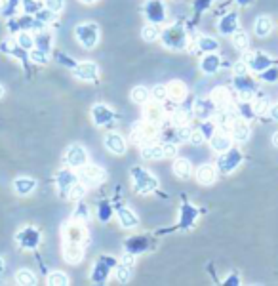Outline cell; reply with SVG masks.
I'll list each match as a JSON object with an SVG mask.
<instances>
[{
  "mask_svg": "<svg viewBox=\"0 0 278 286\" xmlns=\"http://www.w3.org/2000/svg\"><path fill=\"white\" fill-rule=\"evenodd\" d=\"M112 267H114V260H112V258H101V260L96 263L94 271H92V280L105 282V278L109 277V273H111Z\"/></svg>",
  "mask_w": 278,
  "mask_h": 286,
  "instance_id": "obj_7",
  "label": "cell"
},
{
  "mask_svg": "<svg viewBox=\"0 0 278 286\" xmlns=\"http://www.w3.org/2000/svg\"><path fill=\"white\" fill-rule=\"evenodd\" d=\"M80 2H84V4H92V2H96V0H80Z\"/></svg>",
  "mask_w": 278,
  "mask_h": 286,
  "instance_id": "obj_59",
  "label": "cell"
},
{
  "mask_svg": "<svg viewBox=\"0 0 278 286\" xmlns=\"http://www.w3.org/2000/svg\"><path fill=\"white\" fill-rule=\"evenodd\" d=\"M74 34L84 48H94L99 40V27L96 23H82L74 29Z\"/></svg>",
  "mask_w": 278,
  "mask_h": 286,
  "instance_id": "obj_2",
  "label": "cell"
},
{
  "mask_svg": "<svg viewBox=\"0 0 278 286\" xmlns=\"http://www.w3.org/2000/svg\"><path fill=\"white\" fill-rule=\"evenodd\" d=\"M8 12V0H0V14Z\"/></svg>",
  "mask_w": 278,
  "mask_h": 286,
  "instance_id": "obj_55",
  "label": "cell"
},
{
  "mask_svg": "<svg viewBox=\"0 0 278 286\" xmlns=\"http://www.w3.org/2000/svg\"><path fill=\"white\" fill-rule=\"evenodd\" d=\"M16 240L21 248H25V250H32V248L40 242V235H38V231L36 229L27 227V229H23L21 233H17Z\"/></svg>",
  "mask_w": 278,
  "mask_h": 286,
  "instance_id": "obj_6",
  "label": "cell"
},
{
  "mask_svg": "<svg viewBox=\"0 0 278 286\" xmlns=\"http://www.w3.org/2000/svg\"><path fill=\"white\" fill-rule=\"evenodd\" d=\"M141 34H143V39L147 40V42H154V40L158 39V29L154 27V25H147V27H143V31H141Z\"/></svg>",
  "mask_w": 278,
  "mask_h": 286,
  "instance_id": "obj_38",
  "label": "cell"
},
{
  "mask_svg": "<svg viewBox=\"0 0 278 286\" xmlns=\"http://www.w3.org/2000/svg\"><path fill=\"white\" fill-rule=\"evenodd\" d=\"M74 216H76V218H78V216H82L80 220H86V218H88V210H86V206H82V204H80V208H76V212H74Z\"/></svg>",
  "mask_w": 278,
  "mask_h": 286,
  "instance_id": "obj_52",
  "label": "cell"
},
{
  "mask_svg": "<svg viewBox=\"0 0 278 286\" xmlns=\"http://www.w3.org/2000/svg\"><path fill=\"white\" fill-rule=\"evenodd\" d=\"M219 48V44H217V40L215 39H210V37H202V39L198 40V50H202V52H215Z\"/></svg>",
  "mask_w": 278,
  "mask_h": 286,
  "instance_id": "obj_29",
  "label": "cell"
},
{
  "mask_svg": "<svg viewBox=\"0 0 278 286\" xmlns=\"http://www.w3.org/2000/svg\"><path fill=\"white\" fill-rule=\"evenodd\" d=\"M212 147H214L215 151L225 153L227 149H230V139L223 132L221 134H214L212 135Z\"/></svg>",
  "mask_w": 278,
  "mask_h": 286,
  "instance_id": "obj_23",
  "label": "cell"
},
{
  "mask_svg": "<svg viewBox=\"0 0 278 286\" xmlns=\"http://www.w3.org/2000/svg\"><path fill=\"white\" fill-rule=\"evenodd\" d=\"M141 155H143V159H164V153H162L160 145H143Z\"/></svg>",
  "mask_w": 278,
  "mask_h": 286,
  "instance_id": "obj_27",
  "label": "cell"
},
{
  "mask_svg": "<svg viewBox=\"0 0 278 286\" xmlns=\"http://www.w3.org/2000/svg\"><path fill=\"white\" fill-rule=\"evenodd\" d=\"M17 282H19V284H25V286H32L36 280H34V275H32L31 271L21 269L19 273H17Z\"/></svg>",
  "mask_w": 278,
  "mask_h": 286,
  "instance_id": "obj_35",
  "label": "cell"
},
{
  "mask_svg": "<svg viewBox=\"0 0 278 286\" xmlns=\"http://www.w3.org/2000/svg\"><path fill=\"white\" fill-rule=\"evenodd\" d=\"M105 147L114 155H122L126 151V141L120 134H109L105 137Z\"/></svg>",
  "mask_w": 278,
  "mask_h": 286,
  "instance_id": "obj_12",
  "label": "cell"
},
{
  "mask_svg": "<svg viewBox=\"0 0 278 286\" xmlns=\"http://www.w3.org/2000/svg\"><path fill=\"white\" fill-rule=\"evenodd\" d=\"M76 182H78V180H76V175L72 174L71 170H61V172L57 174V187H59V193H61L63 197L69 195V189H71Z\"/></svg>",
  "mask_w": 278,
  "mask_h": 286,
  "instance_id": "obj_11",
  "label": "cell"
},
{
  "mask_svg": "<svg viewBox=\"0 0 278 286\" xmlns=\"http://www.w3.org/2000/svg\"><path fill=\"white\" fill-rule=\"evenodd\" d=\"M118 216H120V223H122L124 227H135L137 222H139V220L135 218L134 212H132V210H128V208H120Z\"/></svg>",
  "mask_w": 278,
  "mask_h": 286,
  "instance_id": "obj_26",
  "label": "cell"
},
{
  "mask_svg": "<svg viewBox=\"0 0 278 286\" xmlns=\"http://www.w3.org/2000/svg\"><path fill=\"white\" fill-rule=\"evenodd\" d=\"M162 40H164L166 46L174 48V50H183V46L187 44V34H185V31H183L179 25H175L172 29L164 31Z\"/></svg>",
  "mask_w": 278,
  "mask_h": 286,
  "instance_id": "obj_3",
  "label": "cell"
},
{
  "mask_svg": "<svg viewBox=\"0 0 278 286\" xmlns=\"http://www.w3.org/2000/svg\"><path fill=\"white\" fill-rule=\"evenodd\" d=\"M132 265H126V263H122L118 269H116V278H118L120 282H128L130 278H132Z\"/></svg>",
  "mask_w": 278,
  "mask_h": 286,
  "instance_id": "obj_36",
  "label": "cell"
},
{
  "mask_svg": "<svg viewBox=\"0 0 278 286\" xmlns=\"http://www.w3.org/2000/svg\"><path fill=\"white\" fill-rule=\"evenodd\" d=\"M132 99H134L135 103H147V99H149V92H147V88L143 86H137L132 90Z\"/></svg>",
  "mask_w": 278,
  "mask_h": 286,
  "instance_id": "obj_31",
  "label": "cell"
},
{
  "mask_svg": "<svg viewBox=\"0 0 278 286\" xmlns=\"http://www.w3.org/2000/svg\"><path fill=\"white\" fill-rule=\"evenodd\" d=\"M36 187V182L34 180H29V177H17L16 182H14V189L19 193V195H29L32 193Z\"/></svg>",
  "mask_w": 278,
  "mask_h": 286,
  "instance_id": "obj_20",
  "label": "cell"
},
{
  "mask_svg": "<svg viewBox=\"0 0 278 286\" xmlns=\"http://www.w3.org/2000/svg\"><path fill=\"white\" fill-rule=\"evenodd\" d=\"M92 117H94V122H96L97 126H109L114 122V113L111 109H107L105 105H96L94 109H92Z\"/></svg>",
  "mask_w": 278,
  "mask_h": 286,
  "instance_id": "obj_10",
  "label": "cell"
},
{
  "mask_svg": "<svg viewBox=\"0 0 278 286\" xmlns=\"http://www.w3.org/2000/svg\"><path fill=\"white\" fill-rule=\"evenodd\" d=\"M179 130H177V139L179 141H191V134L192 130H189L187 126H177Z\"/></svg>",
  "mask_w": 278,
  "mask_h": 286,
  "instance_id": "obj_44",
  "label": "cell"
},
{
  "mask_svg": "<svg viewBox=\"0 0 278 286\" xmlns=\"http://www.w3.org/2000/svg\"><path fill=\"white\" fill-rule=\"evenodd\" d=\"M240 153L236 151V149H227L225 151V155L223 157H219V170L221 172H225V174H229V172H232L234 168L239 166V162H240Z\"/></svg>",
  "mask_w": 278,
  "mask_h": 286,
  "instance_id": "obj_9",
  "label": "cell"
},
{
  "mask_svg": "<svg viewBox=\"0 0 278 286\" xmlns=\"http://www.w3.org/2000/svg\"><path fill=\"white\" fill-rule=\"evenodd\" d=\"M196 216H198V210H194L191 204H185V206H183V210H181V218H183L181 225L185 227V229H189Z\"/></svg>",
  "mask_w": 278,
  "mask_h": 286,
  "instance_id": "obj_22",
  "label": "cell"
},
{
  "mask_svg": "<svg viewBox=\"0 0 278 286\" xmlns=\"http://www.w3.org/2000/svg\"><path fill=\"white\" fill-rule=\"evenodd\" d=\"M48 284L52 286H65L69 284V278H67V275L65 273H59V271H56V273H52L48 277Z\"/></svg>",
  "mask_w": 278,
  "mask_h": 286,
  "instance_id": "obj_33",
  "label": "cell"
},
{
  "mask_svg": "<svg viewBox=\"0 0 278 286\" xmlns=\"http://www.w3.org/2000/svg\"><path fill=\"white\" fill-rule=\"evenodd\" d=\"M270 29H272V23H270L269 17H257V21H255V34L259 37V39H263V37H267L270 32Z\"/></svg>",
  "mask_w": 278,
  "mask_h": 286,
  "instance_id": "obj_25",
  "label": "cell"
},
{
  "mask_svg": "<svg viewBox=\"0 0 278 286\" xmlns=\"http://www.w3.org/2000/svg\"><path fill=\"white\" fill-rule=\"evenodd\" d=\"M31 59L32 61H36V63H46V61H48L42 50H34V52L31 54Z\"/></svg>",
  "mask_w": 278,
  "mask_h": 286,
  "instance_id": "obj_47",
  "label": "cell"
},
{
  "mask_svg": "<svg viewBox=\"0 0 278 286\" xmlns=\"http://www.w3.org/2000/svg\"><path fill=\"white\" fill-rule=\"evenodd\" d=\"M261 79L267 80V82H274L278 79V69H265V71H261Z\"/></svg>",
  "mask_w": 278,
  "mask_h": 286,
  "instance_id": "obj_46",
  "label": "cell"
},
{
  "mask_svg": "<svg viewBox=\"0 0 278 286\" xmlns=\"http://www.w3.org/2000/svg\"><path fill=\"white\" fill-rule=\"evenodd\" d=\"M236 2H239L240 6H250L252 4V0H236Z\"/></svg>",
  "mask_w": 278,
  "mask_h": 286,
  "instance_id": "obj_56",
  "label": "cell"
},
{
  "mask_svg": "<svg viewBox=\"0 0 278 286\" xmlns=\"http://www.w3.org/2000/svg\"><path fill=\"white\" fill-rule=\"evenodd\" d=\"M252 109H254V113H261V115H263V113H267L270 109V107H269V99H267V97H257Z\"/></svg>",
  "mask_w": 278,
  "mask_h": 286,
  "instance_id": "obj_41",
  "label": "cell"
},
{
  "mask_svg": "<svg viewBox=\"0 0 278 286\" xmlns=\"http://www.w3.org/2000/svg\"><path fill=\"white\" fill-rule=\"evenodd\" d=\"M2 95H4V88L0 86V97H2Z\"/></svg>",
  "mask_w": 278,
  "mask_h": 286,
  "instance_id": "obj_60",
  "label": "cell"
},
{
  "mask_svg": "<svg viewBox=\"0 0 278 286\" xmlns=\"http://www.w3.org/2000/svg\"><path fill=\"white\" fill-rule=\"evenodd\" d=\"M65 238H67V242H78L80 244V238H82V229L80 227H72V225H67L65 227Z\"/></svg>",
  "mask_w": 278,
  "mask_h": 286,
  "instance_id": "obj_30",
  "label": "cell"
},
{
  "mask_svg": "<svg viewBox=\"0 0 278 286\" xmlns=\"http://www.w3.org/2000/svg\"><path fill=\"white\" fill-rule=\"evenodd\" d=\"M84 193H86V189H84V183L76 182L71 187V189H69V195H67V197H69L71 200H80L82 197H84Z\"/></svg>",
  "mask_w": 278,
  "mask_h": 286,
  "instance_id": "obj_34",
  "label": "cell"
},
{
  "mask_svg": "<svg viewBox=\"0 0 278 286\" xmlns=\"http://www.w3.org/2000/svg\"><path fill=\"white\" fill-rule=\"evenodd\" d=\"M185 94H187V88H185V84L179 82V80H174V82L168 86V95H172L174 99H181V97H185Z\"/></svg>",
  "mask_w": 278,
  "mask_h": 286,
  "instance_id": "obj_28",
  "label": "cell"
},
{
  "mask_svg": "<svg viewBox=\"0 0 278 286\" xmlns=\"http://www.w3.org/2000/svg\"><path fill=\"white\" fill-rule=\"evenodd\" d=\"M244 61H246V65H250V67L257 73H261L270 67V59L265 56V54H261V52H250V54L244 56Z\"/></svg>",
  "mask_w": 278,
  "mask_h": 286,
  "instance_id": "obj_8",
  "label": "cell"
},
{
  "mask_svg": "<svg viewBox=\"0 0 278 286\" xmlns=\"http://www.w3.org/2000/svg\"><path fill=\"white\" fill-rule=\"evenodd\" d=\"M269 113H270V117H272V119L278 120V103H276V105H272V107L269 109Z\"/></svg>",
  "mask_w": 278,
  "mask_h": 286,
  "instance_id": "obj_54",
  "label": "cell"
},
{
  "mask_svg": "<svg viewBox=\"0 0 278 286\" xmlns=\"http://www.w3.org/2000/svg\"><path fill=\"white\" fill-rule=\"evenodd\" d=\"M122 262L126 263V265H134V254H132V252H126L124 258H122Z\"/></svg>",
  "mask_w": 278,
  "mask_h": 286,
  "instance_id": "obj_53",
  "label": "cell"
},
{
  "mask_svg": "<svg viewBox=\"0 0 278 286\" xmlns=\"http://www.w3.org/2000/svg\"><path fill=\"white\" fill-rule=\"evenodd\" d=\"M191 119V113L189 111H185V109H179V111H175L174 113V124L175 126H185V122Z\"/></svg>",
  "mask_w": 278,
  "mask_h": 286,
  "instance_id": "obj_39",
  "label": "cell"
},
{
  "mask_svg": "<svg viewBox=\"0 0 278 286\" xmlns=\"http://www.w3.org/2000/svg\"><path fill=\"white\" fill-rule=\"evenodd\" d=\"M232 137L236 141H246L250 137V126L244 119H236L232 122Z\"/></svg>",
  "mask_w": 278,
  "mask_h": 286,
  "instance_id": "obj_15",
  "label": "cell"
},
{
  "mask_svg": "<svg viewBox=\"0 0 278 286\" xmlns=\"http://www.w3.org/2000/svg\"><path fill=\"white\" fill-rule=\"evenodd\" d=\"M44 4H46V10L57 14V12H61V10H63L65 0H44Z\"/></svg>",
  "mask_w": 278,
  "mask_h": 286,
  "instance_id": "obj_42",
  "label": "cell"
},
{
  "mask_svg": "<svg viewBox=\"0 0 278 286\" xmlns=\"http://www.w3.org/2000/svg\"><path fill=\"white\" fill-rule=\"evenodd\" d=\"M214 101H215V105H227L229 103V92H227L225 88L214 90Z\"/></svg>",
  "mask_w": 278,
  "mask_h": 286,
  "instance_id": "obj_37",
  "label": "cell"
},
{
  "mask_svg": "<svg viewBox=\"0 0 278 286\" xmlns=\"http://www.w3.org/2000/svg\"><path fill=\"white\" fill-rule=\"evenodd\" d=\"M214 111H215L214 101H210V99H200V101H196V115H198L200 119H208Z\"/></svg>",
  "mask_w": 278,
  "mask_h": 286,
  "instance_id": "obj_24",
  "label": "cell"
},
{
  "mask_svg": "<svg viewBox=\"0 0 278 286\" xmlns=\"http://www.w3.org/2000/svg\"><path fill=\"white\" fill-rule=\"evenodd\" d=\"M86 149L84 147H80V145H71L69 149H67V155H65V160H67V164L72 168H82L86 164Z\"/></svg>",
  "mask_w": 278,
  "mask_h": 286,
  "instance_id": "obj_5",
  "label": "cell"
},
{
  "mask_svg": "<svg viewBox=\"0 0 278 286\" xmlns=\"http://www.w3.org/2000/svg\"><path fill=\"white\" fill-rule=\"evenodd\" d=\"M202 139H204L202 132H192V134H191V143H192V145H200V143H202Z\"/></svg>",
  "mask_w": 278,
  "mask_h": 286,
  "instance_id": "obj_51",
  "label": "cell"
},
{
  "mask_svg": "<svg viewBox=\"0 0 278 286\" xmlns=\"http://www.w3.org/2000/svg\"><path fill=\"white\" fill-rule=\"evenodd\" d=\"M132 177H134V185H135V191L137 193H141V195H147V193H151V191L156 189V177H152L147 170L143 168H134L132 170Z\"/></svg>",
  "mask_w": 278,
  "mask_h": 286,
  "instance_id": "obj_1",
  "label": "cell"
},
{
  "mask_svg": "<svg viewBox=\"0 0 278 286\" xmlns=\"http://www.w3.org/2000/svg\"><path fill=\"white\" fill-rule=\"evenodd\" d=\"M162 153H164V157H175L177 149H175V145H172V143H166V145H162Z\"/></svg>",
  "mask_w": 278,
  "mask_h": 286,
  "instance_id": "obj_48",
  "label": "cell"
},
{
  "mask_svg": "<svg viewBox=\"0 0 278 286\" xmlns=\"http://www.w3.org/2000/svg\"><path fill=\"white\" fill-rule=\"evenodd\" d=\"M246 71H248L246 61H239V63H234V73H236V75H246Z\"/></svg>",
  "mask_w": 278,
  "mask_h": 286,
  "instance_id": "obj_50",
  "label": "cell"
},
{
  "mask_svg": "<svg viewBox=\"0 0 278 286\" xmlns=\"http://www.w3.org/2000/svg\"><path fill=\"white\" fill-rule=\"evenodd\" d=\"M145 14H147V17L151 19L152 23L164 21V6H162V2L160 0H151L147 4V8H145Z\"/></svg>",
  "mask_w": 278,
  "mask_h": 286,
  "instance_id": "obj_13",
  "label": "cell"
},
{
  "mask_svg": "<svg viewBox=\"0 0 278 286\" xmlns=\"http://www.w3.org/2000/svg\"><path fill=\"white\" fill-rule=\"evenodd\" d=\"M174 172L177 177H181V180H187L189 175H191V162L185 159H177L174 162Z\"/></svg>",
  "mask_w": 278,
  "mask_h": 286,
  "instance_id": "obj_21",
  "label": "cell"
},
{
  "mask_svg": "<svg viewBox=\"0 0 278 286\" xmlns=\"http://www.w3.org/2000/svg\"><path fill=\"white\" fill-rule=\"evenodd\" d=\"M215 177H217V174H215V168L210 166V164L200 166L198 172H196V180H198L200 183H204V185H212V183L215 182Z\"/></svg>",
  "mask_w": 278,
  "mask_h": 286,
  "instance_id": "obj_16",
  "label": "cell"
},
{
  "mask_svg": "<svg viewBox=\"0 0 278 286\" xmlns=\"http://www.w3.org/2000/svg\"><path fill=\"white\" fill-rule=\"evenodd\" d=\"M236 27H239L236 14H229V16H225L221 21H219V32H221V34H232V32L236 31Z\"/></svg>",
  "mask_w": 278,
  "mask_h": 286,
  "instance_id": "obj_19",
  "label": "cell"
},
{
  "mask_svg": "<svg viewBox=\"0 0 278 286\" xmlns=\"http://www.w3.org/2000/svg\"><path fill=\"white\" fill-rule=\"evenodd\" d=\"M219 63H221V61H219V57L210 52V54L204 56V59L200 61V69L206 73V75H212V73H215L217 69H219Z\"/></svg>",
  "mask_w": 278,
  "mask_h": 286,
  "instance_id": "obj_18",
  "label": "cell"
},
{
  "mask_svg": "<svg viewBox=\"0 0 278 286\" xmlns=\"http://www.w3.org/2000/svg\"><path fill=\"white\" fill-rule=\"evenodd\" d=\"M78 177H80V183H84L88 187H94V185H99V183L103 182L105 174L101 168L94 166V164H92V166H86V164H84V166L80 168Z\"/></svg>",
  "mask_w": 278,
  "mask_h": 286,
  "instance_id": "obj_4",
  "label": "cell"
},
{
  "mask_svg": "<svg viewBox=\"0 0 278 286\" xmlns=\"http://www.w3.org/2000/svg\"><path fill=\"white\" fill-rule=\"evenodd\" d=\"M272 145H274V147H278V132H274V134H272Z\"/></svg>",
  "mask_w": 278,
  "mask_h": 286,
  "instance_id": "obj_57",
  "label": "cell"
},
{
  "mask_svg": "<svg viewBox=\"0 0 278 286\" xmlns=\"http://www.w3.org/2000/svg\"><path fill=\"white\" fill-rule=\"evenodd\" d=\"M232 44H234V48H239V50H246L248 48V37H246V32H242V31H234L232 32Z\"/></svg>",
  "mask_w": 278,
  "mask_h": 286,
  "instance_id": "obj_32",
  "label": "cell"
},
{
  "mask_svg": "<svg viewBox=\"0 0 278 286\" xmlns=\"http://www.w3.org/2000/svg\"><path fill=\"white\" fill-rule=\"evenodd\" d=\"M6 269V265H4V260H2V258H0V273H2V271Z\"/></svg>",
  "mask_w": 278,
  "mask_h": 286,
  "instance_id": "obj_58",
  "label": "cell"
},
{
  "mask_svg": "<svg viewBox=\"0 0 278 286\" xmlns=\"http://www.w3.org/2000/svg\"><path fill=\"white\" fill-rule=\"evenodd\" d=\"M147 120L151 124H158L160 120H162V111H160L158 107H149L147 109Z\"/></svg>",
  "mask_w": 278,
  "mask_h": 286,
  "instance_id": "obj_40",
  "label": "cell"
},
{
  "mask_svg": "<svg viewBox=\"0 0 278 286\" xmlns=\"http://www.w3.org/2000/svg\"><path fill=\"white\" fill-rule=\"evenodd\" d=\"M109 216H111V208L107 206V204H101V212H99V220H101V222H107V220H109Z\"/></svg>",
  "mask_w": 278,
  "mask_h": 286,
  "instance_id": "obj_49",
  "label": "cell"
},
{
  "mask_svg": "<svg viewBox=\"0 0 278 286\" xmlns=\"http://www.w3.org/2000/svg\"><path fill=\"white\" fill-rule=\"evenodd\" d=\"M152 95H154V99H156V101H164V99L168 97V88L166 86H154Z\"/></svg>",
  "mask_w": 278,
  "mask_h": 286,
  "instance_id": "obj_45",
  "label": "cell"
},
{
  "mask_svg": "<svg viewBox=\"0 0 278 286\" xmlns=\"http://www.w3.org/2000/svg\"><path fill=\"white\" fill-rule=\"evenodd\" d=\"M17 42H19V46L23 48V50H31V48H32V42H34V40H32L31 34L23 32V34H19V40H17Z\"/></svg>",
  "mask_w": 278,
  "mask_h": 286,
  "instance_id": "obj_43",
  "label": "cell"
},
{
  "mask_svg": "<svg viewBox=\"0 0 278 286\" xmlns=\"http://www.w3.org/2000/svg\"><path fill=\"white\" fill-rule=\"evenodd\" d=\"M65 260L69 263H78L82 260V246H80L78 242H69L67 246H65Z\"/></svg>",
  "mask_w": 278,
  "mask_h": 286,
  "instance_id": "obj_17",
  "label": "cell"
},
{
  "mask_svg": "<svg viewBox=\"0 0 278 286\" xmlns=\"http://www.w3.org/2000/svg\"><path fill=\"white\" fill-rule=\"evenodd\" d=\"M97 75V65L92 61H84L74 69V77L80 80H94Z\"/></svg>",
  "mask_w": 278,
  "mask_h": 286,
  "instance_id": "obj_14",
  "label": "cell"
}]
</instances>
